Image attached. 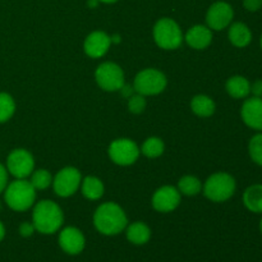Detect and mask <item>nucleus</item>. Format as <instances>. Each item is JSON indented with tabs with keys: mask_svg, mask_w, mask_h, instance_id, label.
<instances>
[{
	"mask_svg": "<svg viewBox=\"0 0 262 262\" xmlns=\"http://www.w3.org/2000/svg\"><path fill=\"white\" fill-rule=\"evenodd\" d=\"M241 118L243 123L251 129L262 130V99L261 97H248L241 107Z\"/></svg>",
	"mask_w": 262,
	"mask_h": 262,
	"instance_id": "4468645a",
	"label": "nucleus"
},
{
	"mask_svg": "<svg viewBox=\"0 0 262 262\" xmlns=\"http://www.w3.org/2000/svg\"><path fill=\"white\" fill-rule=\"evenodd\" d=\"M191 109L197 117L209 118L215 113L216 105L210 96L206 95H197L191 100Z\"/></svg>",
	"mask_w": 262,
	"mask_h": 262,
	"instance_id": "4be33fe9",
	"label": "nucleus"
},
{
	"mask_svg": "<svg viewBox=\"0 0 262 262\" xmlns=\"http://www.w3.org/2000/svg\"><path fill=\"white\" fill-rule=\"evenodd\" d=\"M59 246L61 250L68 255H79L84 250L86 246V238L83 233L76 227H67L60 230L58 238Z\"/></svg>",
	"mask_w": 262,
	"mask_h": 262,
	"instance_id": "ddd939ff",
	"label": "nucleus"
},
{
	"mask_svg": "<svg viewBox=\"0 0 262 262\" xmlns=\"http://www.w3.org/2000/svg\"><path fill=\"white\" fill-rule=\"evenodd\" d=\"M152 36L156 45L164 50H176L184 40L183 32L178 23L168 17L160 18L155 23Z\"/></svg>",
	"mask_w": 262,
	"mask_h": 262,
	"instance_id": "39448f33",
	"label": "nucleus"
},
{
	"mask_svg": "<svg viewBox=\"0 0 262 262\" xmlns=\"http://www.w3.org/2000/svg\"><path fill=\"white\" fill-rule=\"evenodd\" d=\"M248 154L251 160L262 166V132L256 133L248 142Z\"/></svg>",
	"mask_w": 262,
	"mask_h": 262,
	"instance_id": "bb28decb",
	"label": "nucleus"
},
{
	"mask_svg": "<svg viewBox=\"0 0 262 262\" xmlns=\"http://www.w3.org/2000/svg\"><path fill=\"white\" fill-rule=\"evenodd\" d=\"M110 160L119 166L133 165L140 158L141 150L130 138H117L107 148Z\"/></svg>",
	"mask_w": 262,
	"mask_h": 262,
	"instance_id": "6e6552de",
	"label": "nucleus"
},
{
	"mask_svg": "<svg viewBox=\"0 0 262 262\" xmlns=\"http://www.w3.org/2000/svg\"><path fill=\"white\" fill-rule=\"evenodd\" d=\"M141 152L148 159H156L161 156L165 150L164 141L159 137H148L142 143V147L140 148Z\"/></svg>",
	"mask_w": 262,
	"mask_h": 262,
	"instance_id": "b1692460",
	"label": "nucleus"
},
{
	"mask_svg": "<svg viewBox=\"0 0 262 262\" xmlns=\"http://www.w3.org/2000/svg\"><path fill=\"white\" fill-rule=\"evenodd\" d=\"M234 18V10L233 7L227 2H215L210 5L206 13L207 27L211 31H223L224 28L229 27L230 23Z\"/></svg>",
	"mask_w": 262,
	"mask_h": 262,
	"instance_id": "9b49d317",
	"label": "nucleus"
},
{
	"mask_svg": "<svg viewBox=\"0 0 262 262\" xmlns=\"http://www.w3.org/2000/svg\"><path fill=\"white\" fill-rule=\"evenodd\" d=\"M119 91H120V94H122L123 97H125V99H129V97L133 95V92H135V89H133V86L130 87L129 84L124 83Z\"/></svg>",
	"mask_w": 262,
	"mask_h": 262,
	"instance_id": "473e14b6",
	"label": "nucleus"
},
{
	"mask_svg": "<svg viewBox=\"0 0 262 262\" xmlns=\"http://www.w3.org/2000/svg\"><path fill=\"white\" fill-rule=\"evenodd\" d=\"M251 94L252 96L262 99V79H256L253 83H251Z\"/></svg>",
	"mask_w": 262,
	"mask_h": 262,
	"instance_id": "2f4dec72",
	"label": "nucleus"
},
{
	"mask_svg": "<svg viewBox=\"0 0 262 262\" xmlns=\"http://www.w3.org/2000/svg\"><path fill=\"white\" fill-rule=\"evenodd\" d=\"M95 81L97 86L106 92H115L122 89L124 82V72L122 67L113 61L101 63L95 71Z\"/></svg>",
	"mask_w": 262,
	"mask_h": 262,
	"instance_id": "0eeeda50",
	"label": "nucleus"
},
{
	"mask_svg": "<svg viewBox=\"0 0 262 262\" xmlns=\"http://www.w3.org/2000/svg\"><path fill=\"white\" fill-rule=\"evenodd\" d=\"M243 205L248 211L253 214H262V184H252L246 191L242 196Z\"/></svg>",
	"mask_w": 262,
	"mask_h": 262,
	"instance_id": "6ab92c4d",
	"label": "nucleus"
},
{
	"mask_svg": "<svg viewBox=\"0 0 262 262\" xmlns=\"http://www.w3.org/2000/svg\"><path fill=\"white\" fill-rule=\"evenodd\" d=\"M168 79L165 74L155 68H146L138 72L133 81V89L143 96H155L166 89Z\"/></svg>",
	"mask_w": 262,
	"mask_h": 262,
	"instance_id": "423d86ee",
	"label": "nucleus"
},
{
	"mask_svg": "<svg viewBox=\"0 0 262 262\" xmlns=\"http://www.w3.org/2000/svg\"><path fill=\"white\" fill-rule=\"evenodd\" d=\"M99 0H87V5H89V8H96L97 5H99Z\"/></svg>",
	"mask_w": 262,
	"mask_h": 262,
	"instance_id": "f704fd0d",
	"label": "nucleus"
},
{
	"mask_svg": "<svg viewBox=\"0 0 262 262\" xmlns=\"http://www.w3.org/2000/svg\"><path fill=\"white\" fill-rule=\"evenodd\" d=\"M8 186V170L3 164H0V193L4 192Z\"/></svg>",
	"mask_w": 262,
	"mask_h": 262,
	"instance_id": "7c9ffc66",
	"label": "nucleus"
},
{
	"mask_svg": "<svg viewBox=\"0 0 262 262\" xmlns=\"http://www.w3.org/2000/svg\"><path fill=\"white\" fill-rule=\"evenodd\" d=\"M36 232V228L33 225V223L25 222L19 225V234L22 235L23 238H30L32 237L33 233Z\"/></svg>",
	"mask_w": 262,
	"mask_h": 262,
	"instance_id": "c85d7f7f",
	"label": "nucleus"
},
{
	"mask_svg": "<svg viewBox=\"0 0 262 262\" xmlns=\"http://www.w3.org/2000/svg\"><path fill=\"white\" fill-rule=\"evenodd\" d=\"M125 235L130 243L136 246H143L150 241L151 229L146 223L135 222L127 225L125 228Z\"/></svg>",
	"mask_w": 262,
	"mask_h": 262,
	"instance_id": "a211bd4d",
	"label": "nucleus"
},
{
	"mask_svg": "<svg viewBox=\"0 0 262 262\" xmlns=\"http://www.w3.org/2000/svg\"><path fill=\"white\" fill-rule=\"evenodd\" d=\"M243 7L251 13L258 12L262 8V0H243Z\"/></svg>",
	"mask_w": 262,
	"mask_h": 262,
	"instance_id": "c756f323",
	"label": "nucleus"
},
{
	"mask_svg": "<svg viewBox=\"0 0 262 262\" xmlns=\"http://www.w3.org/2000/svg\"><path fill=\"white\" fill-rule=\"evenodd\" d=\"M4 237H5V228H4V224L0 222V242L4 239Z\"/></svg>",
	"mask_w": 262,
	"mask_h": 262,
	"instance_id": "c9c22d12",
	"label": "nucleus"
},
{
	"mask_svg": "<svg viewBox=\"0 0 262 262\" xmlns=\"http://www.w3.org/2000/svg\"><path fill=\"white\" fill-rule=\"evenodd\" d=\"M225 90L233 99H247L251 94V82L243 76H233L228 78Z\"/></svg>",
	"mask_w": 262,
	"mask_h": 262,
	"instance_id": "aec40b11",
	"label": "nucleus"
},
{
	"mask_svg": "<svg viewBox=\"0 0 262 262\" xmlns=\"http://www.w3.org/2000/svg\"><path fill=\"white\" fill-rule=\"evenodd\" d=\"M228 38L230 43L235 48H246L252 41V32L250 27L243 22L230 23L229 31H228Z\"/></svg>",
	"mask_w": 262,
	"mask_h": 262,
	"instance_id": "f3484780",
	"label": "nucleus"
},
{
	"mask_svg": "<svg viewBox=\"0 0 262 262\" xmlns=\"http://www.w3.org/2000/svg\"><path fill=\"white\" fill-rule=\"evenodd\" d=\"M184 40L191 46L192 49L196 50H204L209 48L212 42V31L205 25H196L192 26L187 33L184 35Z\"/></svg>",
	"mask_w": 262,
	"mask_h": 262,
	"instance_id": "dca6fc26",
	"label": "nucleus"
},
{
	"mask_svg": "<svg viewBox=\"0 0 262 262\" xmlns=\"http://www.w3.org/2000/svg\"><path fill=\"white\" fill-rule=\"evenodd\" d=\"M237 183L234 177L225 171H217L210 176L202 187L205 197L212 202H225L235 193Z\"/></svg>",
	"mask_w": 262,
	"mask_h": 262,
	"instance_id": "20e7f679",
	"label": "nucleus"
},
{
	"mask_svg": "<svg viewBox=\"0 0 262 262\" xmlns=\"http://www.w3.org/2000/svg\"><path fill=\"white\" fill-rule=\"evenodd\" d=\"M178 191L184 196H197L202 191V183L197 177L184 176L178 181Z\"/></svg>",
	"mask_w": 262,
	"mask_h": 262,
	"instance_id": "5701e85b",
	"label": "nucleus"
},
{
	"mask_svg": "<svg viewBox=\"0 0 262 262\" xmlns=\"http://www.w3.org/2000/svg\"><path fill=\"white\" fill-rule=\"evenodd\" d=\"M30 177V183L32 184L36 191H42V189L49 188L53 184V177H51L50 171L46 170V169L33 170Z\"/></svg>",
	"mask_w": 262,
	"mask_h": 262,
	"instance_id": "393cba45",
	"label": "nucleus"
},
{
	"mask_svg": "<svg viewBox=\"0 0 262 262\" xmlns=\"http://www.w3.org/2000/svg\"><path fill=\"white\" fill-rule=\"evenodd\" d=\"M94 225L104 235H117L125 230L128 225L124 210L115 202H105L96 209L94 214Z\"/></svg>",
	"mask_w": 262,
	"mask_h": 262,
	"instance_id": "f257e3e1",
	"label": "nucleus"
},
{
	"mask_svg": "<svg viewBox=\"0 0 262 262\" xmlns=\"http://www.w3.org/2000/svg\"><path fill=\"white\" fill-rule=\"evenodd\" d=\"M260 232H261V234H262V219L260 220Z\"/></svg>",
	"mask_w": 262,
	"mask_h": 262,
	"instance_id": "4c0bfd02",
	"label": "nucleus"
},
{
	"mask_svg": "<svg viewBox=\"0 0 262 262\" xmlns=\"http://www.w3.org/2000/svg\"><path fill=\"white\" fill-rule=\"evenodd\" d=\"M112 46L110 36L104 31H94L86 37L83 42V50L87 56L94 59L102 58Z\"/></svg>",
	"mask_w": 262,
	"mask_h": 262,
	"instance_id": "2eb2a0df",
	"label": "nucleus"
},
{
	"mask_svg": "<svg viewBox=\"0 0 262 262\" xmlns=\"http://www.w3.org/2000/svg\"><path fill=\"white\" fill-rule=\"evenodd\" d=\"M100 3H104V4H114L118 0H99Z\"/></svg>",
	"mask_w": 262,
	"mask_h": 262,
	"instance_id": "e433bc0d",
	"label": "nucleus"
},
{
	"mask_svg": "<svg viewBox=\"0 0 262 262\" xmlns=\"http://www.w3.org/2000/svg\"><path fill=\"white\" fill-rule=\"evenodd\" d=\"M146 105H147L146 96L137 94V92L128 99V110L132 114H142L146 109Z\"/></svg>",
	"mask_w": 262,
	"mask_h": 262,
	"instance_id": "cd10ccee",
	"label": "nucleus"
},
{
	"mask_svg": "<svg viewBox=\"0 0 262 262\" xmlns=\"http://www.w3.org/2000/svg\"><path fill=\"white\" fill-rule=\"evenodd\" d=\"M5 168L15 179H26L35 170V159L30 151L15 148L8 155Z\"/></svg>",
	"mask_w": 262,
	"mask_h": 262,
	"instance_id": "9d476101",
	"label": "nucleus"
},
{
	"mask_svg": "<svg viewBox=\"0 0 262 262\" xmlns=\"http://www.w3.org/2000/svg\"><path fill=\"white\" fill-rule=\"evenodd\" d=\"M0 210H2V202H0Z\"/></svg>",
	"mask_w": 262,
	"mask_h": 262,
	"instance_id": "ea45409f",
	"label": "nucleus"
},
{
	"mask_svg": "<svg viewBox=\"0 0 262 262\" xmlns=\"http://www.w3.org/2000/svg\"><path fill=\"white\" fill-rule=\"evenodd\" d=\"M79 188H81V192L82 194H83L84 199L91 200V201H97V200H100L104 196L105 192V187L101 179H99L97 177L94 176L82 178V183Z\"/></svg>",
	"mask_w": 262,
	"mask_h": 262,
	"instance_id": "412c9836",
	"label": "nucleus"
},
{
	"mask_svg": "<svg viewBox=\"0 0 262 262\" xmlns=\"http://www.w3.org/2000/svg\"><path fill=\"white\" fill-rule=\"evenodd\" d=\"M181 192L173 186H163L156 189L151 204L159 212H171L181 204Z\"/></svg>",
	"mask_w": 262,
	"mask_h": 262,
	"instance_id": "f8f14e48",
	"label": "nucleus"
},
{
	"mask_svg": "<svg viewBox=\"0 0 262 262\" xmlns=\"http://www.w3.org/2000/svg\"><path fill=\"white\" fill-rule=\"evenodd\" d=\"M32 223L36 232L41 234H54L64 223L63 210L51 200H42L33 205Z\"/></svg>",
	"mask_w": 262,
	"mask_h": 262,
	"instance_id": "f03ea898",
	"label": "nucleus"
},
{
	"mask_svg": "<svg viewBox=\"0 0 262 262\" xmlns=\"http://www.w3.org/2000/svg\"><path fill=\"white\" fill-rule=\"evenodd\" d=\"M4 200L13 211H27L36 202V189L27 179H15L4 189Z\"/></svg>",
	"mask_w": 262,
	"mask_h": 262,
	"instance_id": "7ed1b4c3",
	"label": "nucleus"
},
{
	"mask_svg": "<svg viewBox=\"0 0 262 262\" xmlns=\"http://www.w3.org/2000/svg\"><path fill=\"white\" fill-rule=\"evenodd\" d=\"M82 183L81 171L74 166H66L60 169L53 178V188L56 196L71 197L79 189Z\"/></svg>",
	"mask_w": 262,
	"mask_h": 262,
	"instance_id": "1a4fd4ad",
	"label": "nucleus"
},
{
	"mask_svg": "<svg viewBox=\"0 0 262 262\" xmlns=\"http://www.w3.org/2000/svg\"><path fill=\"white\" fill-rule=\"evenodd\" d=\"M260 45H261V49H262V35H261V38H260Z\"/></svg>",
	"mask_w": 262,
	"mask_h": 262,
	"instance_id": "58836bf2",
	"label": "nucleus"
},
{
	"mask_svg": "<svg viewBox=\"0 0 262 262\" xmlns=\"http://www.w3.org/2000/svg\"><path fill=\"white\" fill-rule=\"evenodd\" d=\"M110 41H112V43H119L122 41V37H120V35H113L110 36Z\"/></svg>",
	"mask_w": 262,
	"mask_h": 262,
	"instance_id": "72a5a7b5",
	"label": "nucleus"
},
{
	"mask_svg": "<svg viewBox=\"0 0 262 262\" xmlns=\"http://www.w3.org/2000/svg\"><path fill=\"white\" fill-rule=\"evenodd\" d=\"M15 113V101L7 92H0V124L8 122Z\"/></svg>",
	"mask_w": 262,
	"mask_h": 262,
	"instance_id": "a878e982",
	"label": "nucleus"
}]
</instances>
